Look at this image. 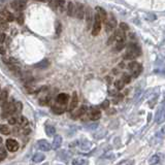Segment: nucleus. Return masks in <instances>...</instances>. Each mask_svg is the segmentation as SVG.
<instances>
[{"instance_id":"f257e3e1","label":"nucleus","mask_w":165,"mask_h":165,"mask_svg":"<svg viewBox=\"0 0 165 165\" xmlns=\"http://www.w3.org/2000/svg\"><path fill=\"white\" fill-rule=\"evenodd\" d=\"M140 48L136 44H130L127 48L126 53L124 54L123 58L125 60H131V59H135L136 57H138L140 55Z\"/></svg>"},{"instance_id":"f03ea898","label":"nucleus","mask_w":165,"mask_h":165,"mask_svg":"<svg viewBox=\"0 0 165 165\" xmlns=\"http://www.w3.org/2000/svg\"><path fill=\"white\" fill-rule=\"evenodd\" d=\"M101 23H103V22H102L100 15L96 12V15H94V23H93V26H92V35L96 36L99 34L100 29H101Z\"/></svg>"},{"instance_id":"7ed1b4c3","label":"nucleus","mask_w":165,"mask_h":165,"mask_svg":"<svg viewBox=\"0 0 165 165\" xmlns=\"http://www.w3.org/2000/svg\"><path fill=\"white\" fill-rule=\"evenodd\" d=\"M128 68H129V70L131 71L133 77H137L138 75L140 74L141 70H143L141 65L139 63H137V62H131V63H129Z\"/></svg>"},{"instance_id":"20e7f679","label":"nucleus","mask_w":165,"mask_h":165,"mask_svg":"<svg viewBox=\"0 0 165 165\" xmlns=\"http://www.w3.org/2000/svg\"><path fill=\"white\" fill-rule=\"evenodd\" d=\"M104 24H105V31L107 33L112 32V30L116 28L117 26V20L114 18V15H109V18L107 19L105 22H104Z\"/></svg>"},{"instance_id":"39448f33","label":"nucleus","mask_w":165,"mask_h":165,"mask_svg":"<svg viewBox=\"0 0 165 165\" xmlns=\"http://www.w3.org/2000/svg\"><path fill=\"white\" fill-rule=\"evenodd\" d=\"M5 146H6L7 150H9V152H12V153L17 152L18 150H19V143H17V140L12 139V138H9V139L6 140V143H5Z\"/></svg>"},{"instance_id":"423d86ee","label":"nucleus","mask_w":165,"mask_h":165,"mask_svg":"<svg viewBox=\"0 0 165 165\" xmlns=\"http://www.w3.org/2000/svg\"><path fill=\"white\" fill-rule=\"evenodd\" d=\"M12 7L17 12H22L23 9H25L26 7V1L24 0H15L12 2Z\"/></svg>"},{"instance_id":"0eeeda50","label":"nucleus","mask_w":165,"mask_h":165,"mask_svg":"<svg viewBox=\"0 0 165 165\" xmlns=\"http://www.w3.org/2000/svg\"><path fill=\"white\" fill-rule=\"evenodd\" d=\"M164 121H165V108L164 106L162 105L160 106V108L158 109V112H157L156 114V122L161 124V123H163Z\"/></svg>"},{"instance_id":"6e6552de","label":"nucleus","mask_w":165,"mask_h":165,"mask_svg":"<svg viewBox=\"0 0 165 165\" xmlns=\"http://www.w3.org/2000/svg\"><path fill=\"white\" fill-rule=\"evenodd\" d=\"M75 15H77V19L80 20H82L86 15L85 9H84V5L82 3H77V5H75Z\"/></svg>"},{"instance_id":"1a4fd4ad","label":"nucleus","mask_w":165,"mask_h":165,"mask_svg":"<svg viewBox=\"0 0 165 165\" xmlns=\"http://www.w3.org/2000/svg\"><path fill=\"white\" fill-rule=\"evenodd\" d=\"M37 148L39 149V150H41L43 152H48L52 149V146H50V143L46 140L41 139L37 143Z\"/></svg>"},{"instance_id":"9d476101","label":"nucleus","mask_w":165,"mask_h":165,"mask_svg":"<svg viewBox=\"0 0 165 165\" xmlns=\"http://www.w3.org/2000/svg\"><path fill=\"white\" fill-rule=\"evenodd\" d=\"M52 111L57 115L63 114V112L66 111V106H65V104H60V103L55 104V105L52 106Z\"/></svg>"},{"instance_id":"9b49d317","label":"nucleus","mask_w":165,"mask_h":165,"mask_svg":"<svg viewBox=\"0 0 165 165\" xmlns=\"http://www.w3.org/2000/svg\"><path fill=\"white\" fill-rule=\"evenodd\" d=\"M1 19L7 21V22H12V21L15 20V17L10 12L4 9V10H2V12H1Z\"/></svg>"},{"instance_id":"f8f14e48","label":"nucleus","mask_w":165,"mask_h":165,"mask_svg":"<svg viewBox=\"0 0 165 165\" xmlns=\"http://www.w3.org/2000/svg\"><path fill=\"white\" fill-rule=\"evenodd\" d=\"M77 102H78L77 95V93L74 92V93L72 94V98H71V100H70V103H69V105H68L67 111H73V109L77 107Z\"/></svg>"},{"instance_id":"ddd939ff","label":"nucleus","mask_w":165,"mask_h":165,"mask_svg":"<svg viewBox=\"0 0 165 165\" xmlns=\"http://www.w3.org/2000/svg\"><path fill=\"white\" fill-rule=\"evenodd\" d=\"M57 103H60V104H66L68 101H69V96L68 94H65V93H61L57 96Z\"/></svg>"},{"instance_id":"4468645a","label":"nucleus","mask_w":165,"mask_h":165,"mask_svg":"<svg viewBox=\"0 0 165 165\" xmlns=\"http://www.w3.org/2000/svg\"><path fill=\"white\" fill-rule=\"evenodd\" d=\"M87 109H88V107L86 106V105H82L81 107H78V109L77 112H74L73 114L71 115L72 118H74V119H77V117H81V116H84V115L87 112Z\"/></svg>"},{"instance_id":"2eb2a0df","label":"nucleus","mask_w":165,"mask_h":165,"mask_svg":"<svg viewBox=\"0 0 165 165\" xmlns=\"http://www.w3.org/2000/svg\"><path fill=\"white\" fill-rule=\"evenodd\" d=\"M61 145H62V137L60 135H56L54 137L53 143H52V148L54 150H58V149H60Z\"/></svg>"},{"instance_id":"dca6fc26","label":"nucleus","mask_w":165,"mask_h":165,"mask_svg":"<svg viewBox=\"0 0 165 165\" xmlns=\"http://www.w3.org/2000/svg\"><path fill=\"white\" fill-rule=\"evenodd\" d=\"M92 12H91V9L90 7H87V9H86V21H87V28L88 29H90L91 27V23H92Z\"/></svg>"},{"instance_id":"f3484780","label":"nucleus","mask_w":165,"mask_h":165,"mask_svg":"<svg viewBox=\"0 0 165 165\" xmlns=\"http://www.w3.org/2000/svg\"><path fill=\"white\" fill-rule=\"evenodd\" d=\"M100 117H101V114L98 109H92V111L90 112V114H89V119L92 120V121H96V120L100 119Z\"/></svg>"},{"instance_id":"a211bd4d","label":"nucleus","mask_w":165,"mask_h":165,"mask_svg":"<svg viewBox=\"0 0 165 165\" xmlns=\"http://www.w3.org/2000/svg\"><path fill=\"white\" fill-rule=\"evenodd\" d=\"M9 70L14 73V75L15 77H20L21 75V69L19 66H17V64H9Z\"/></svg>"},{"instance_id":"6ab92c4d","label":"nucleus","mask_w":165,"mask_h":165,"mask_svg":"<svg viewBox=\"0 0 165 165\" xmlns=\"http://www.w3.org/2000/svg\"><path fill=\"white\" fill-rule=\"evenodd\" d=\"M96 12H97V14L100 15V18H101V20H102V22H103V23L107 20L106 12L103 9H102V7H99V6L96 7Z\"/></svg>"},{"instance_id":"aec40b11","label":"nucleus","mask_w":165,"mask_h":165,"mask_svg":"<svg viewBox=\"0 0 165 165\" xmlns=\"http://www.w3.org/2000/svg\"><path fill=\"white\" fill-rule=\"evenodd\" d=\"M67 15H69V17H72V15H74L75 14V5L72 3V2H68L67 4Z\"/></svg>"},{"instance_id":"412c9836","label":"nucleus","mask_w":165,"mask_h":165,"mask_svg":"<svg viewBox=\"0 0 165 165\" xmlns=\"http://www.w3.org/2000/svg\"><path fill=\"white\" fill-rule=\"evenodd\" d=\"M80 146H81V149H82L83 151H89V150H91V143H89V141L87 140H81L80 143Z\"/></svg>"},{"instance_id":"4be33fe9","label":"nucleus","mask_w":165,"mask_h":165,"mask_svg":"<svg viewBox=\"0 0 165 165\" xmlns=\"http://www.w3.org/2000/svg\"><path fill=\"white\" fill-rule=\"evenodd\" d=\"M44 158H46V156H44L43 153H36L34 154V156L32 157V160L33 162H35V163H39V162L43 161Z\"/></svg>"},{"instance_id":"5701e85b","label":"nucleus","mask_w":165,"mask_h":165,"mask_svg":"<svg viewBox=\"0 0 165 165\" xmlns=\"http://www.w3.org/2000/svg\"><path fill=\"white\" fill-rule=\"evenodd\" d=\"M18 124H20L21 126H23V127H26L28 124H29V122H28L27 118H25L23 116H18Z\"/></svg>"},{"instance_id":"b1692460","label":"nucleus","mask_w":165,"mask_h":165,"mask_svg":"<svg viewBox=\"0 0 165 165\" xmlns=\"http://www.w3.org/2000/svg\"><path fill=\"white\" fill-rule=\"evenodd\" d=\"M50 65V62L48 61L46 59H43V61H40L39 63L35 64V67L36 68H41V69H43V68H46Z\"/></svg>"},{"instance_id":"393cba45","label":"nucleus","mask_w":165,"mask_h":165,"mask_svg":"<svg viewBox=\"0 0 165 165\" xmlns=\"http://www.w3.org/2000/svg\"><path fill=\"white\" fill-rule=\"evenodd\" d=\"M23 109V105L21 102H15V114L14 115H19Z\"/></svg>"},{"instance_id":"a878e982","label":"nucleus","mask_w":165,"mask_h":165,"mask_svg":"<svg viewBox=\"0 0 165 165\" xmlns=\"http://www.w3.org/2000/svg\"><path fill=\"white\" fill-rule=\"evenodd\" d=\"M0 132H1L3 135H7L10 133V129L9 128V126H6V125H1V127H0Z\"/></svg>"},{"instance_id":"bb28decb","label":"nucleus","mask_w":165,"mask_h":165,"mask_svg":"<svg viewBox=\"0 0 165 165\" xmlns=\"http://www.w3.org/2000/svg\"><path fill=\"white\" fill-rule=\"evenodd\" d=\"M46 134H48L49 136H52V135H54L55 134V132H56V129L53 127V126H46Z\"/></svg>"},{"instance_id":"cd10ccee","label":"nucleus","mask_w":165,"mask_h":165,"mask_svg":"<svg viewBox=\"0 0 165 165\" xmlns=\"http://www.w3.org/2000/svg\"><path fill=\"white\" fill-rule=\"evenodd\" d=\"M72 164H80V165H83V164H88V161L86 159H83V158H77V159H74L72 161Z\"/></svg>"},{"instance_id":"c85d7f7f","label":"nucleus","mask_w":165,"mask_h":165,"mask_svg":"<svg viewBox=\"0 0 165 165\" xmlns=\"http://www.w3.org/2000/svg\"><path fill=\"white\" fill-rule=\"evenodd\" d=\"M6 158V151L3 146H0V162L3 161Z\"/></svg>"},{"instance_id":"c756f323","label":"nucleus","mask_w":165,"mask_h":165,"mask_svg":"<svg viewBox=\"0 0 165 165\" xmlns=\"http://www.w3.org/2000/svg\"><path fill=\"white\" fill-rule=\"evenodd\" d=\"M7 98H9V92H7L6 89H4V90H2V92H1V102L2 103H4Z\"/></svg>"},{"instance_id":"7c9ffc66","label":"nucleus","mask_w":165,"mask_h":165,"mask_svg":"<svg viewBox=\"0 0 165 165\" xmlns=\"http://www.w3.org/2000/svg\"><path fill=\"white\" fill-rule=\"evenodd\" d=\"M124 85H125V83L123 82L122 80H119L115 83V87H116L117 89H119V90H122V89L124 88Z\"/></svg>"},{"instance_id":"2f4dec72","label":"nucleus","mask_w":165,"mask_h":165,"mask_svg":"<svg viewBox=\"0 0 165 165\" xmlns=\"http://www.w3.org/2000/svg\"><path fill=\"white\" fill-rule=\"evenodd\" d=\"M122 81L124 82L125 84H129L130 81H131V77H130L128 73H124V74L122 75Z\"/></svg>"},{"instance_id":"473e14b6","label":"nucleus","mask_w":165,"mask_h":165,"mask_svg":"<svg viewBox=\"0 0 165 165\" xmlns=\"http://www.w3.org/2000/svg\"><path fill=\"white\" fill-rule=\"evenodd\" d=\"M50 101H51V99H50V97L48 96V97L41 98L40 100H39V103H40L41 105H46V104H49V103H50Z\"/></svg>"},{"instance_id":"72a5a7b5","label":"nucleus","mask_w":165,"mask_h":165,"mask_svg":"<svg viewBox=\"0 0 165 165\" xmlns=\"http://www.w3.org/2000/svg\"><path fill=\"white\" fill-rule=\"evenodd\" d=\"M18 123V116H15V117H10L9 118V124H12V125H15Z\"/></svg>"},{"instance_id":"f704fd0d","label":"nucleus","mask_w":165,"mask_h":165,"mask_svg":"<svg viewBox=\"0 0 165 165\" xmlns=\"http://www.w3.org/2000/svg\"><path fill=\"white\" fill-rule=\"evenodd\" d=\"M6 28H9V22L3 20V19H1V29H2V31H4Z\"/></svg>"},{"instance_id":"c9c22d12","label":"nucleus","mask_w":165,"mask_h":165,"mask_svg":"<svg viewBox=\"0 0 165 165\" xmlns=\"http://www.w3.org/2000/svg\"><path fill=\"white\" fill-rule=\"evenodd\" d=\"M158 162H159V156L158 155L152 156V158L150 159V163L155 164V163H158Z\"/></svg>"},{"instance_id":"e433bc0d","label":"nucleus","mask_w":165,"mask_h":165,"mask_svg":"<svg viewBox=\"0 0 165 165\" xmlns=\"http://www.w3.org/2000/svg\"><path fill=\"white\" fill-rule=\"evenodd\" d=\"M61 29H62V26H61V23L60 22H57L56 23V34L57 35H60V33H61Z\"/></svg>"},{"instance_id":"4c0bfd02","label":"nucleus","mask_w":165,"mask_h":165,"mask_svg":"<svg viewBox=\"0 0 165 165\" xmlns=\"http://www.w3.org/2000/svg\"><path fill=\"white\" fill-rule=\"evenodd\" d=\"M15 19H17V22L19 23V24H23V22H24V17H23L22 14H19L15 17Z\"/></svg>"},{"instance_id":"58836bf2","label":"nucleus","mask_w":165,"mask_h":165,"mask_svg":"<svg viewBox=\"0 0 165 165\" xmlns=\"http://www.w3.org/2000/svg\"><path fill=\"white\" fill-rule=\"evenodd\" d=\"M49 4L51 5L53 9L58 7V3H57V0H49Z\"/></svg>"},{"instance_id":"ea45409f","label":"nucleus","mask_w":165,"mask_h":165,"mask_svg":"<svg viewBox=\"0 0 165 165\" xmlns=\"http://www.w3.org/2000/svg\"><path fill=\"white\" fill-rule=\"evenodd\" d=\"M108 105H109V101H108V100H105V101L102 102L101 107H102V108H103V109H106L107 107H108Z\"/></svg>"},{"instance_id":"a19ab883","label":"nucleus","mask_w":165,"mask_h":165,"mask_svg":"<svg viewBox=\"0 0 165 165\" xmlns=\"http://www.w3.org/2000/svg\"><path fill=\"white\" fill-rule=\"evenodd\" d=\"M120 28H121L122 30H124V31H127L128 29H129L128 25H127V24H125V23H121V24H120Z\"/></svg>"},{"instance_id":"79ce46f5","label":"nucleus","mask_w":165,"mask_h":165,"mask_svg":"<svg viewBox=\"0 0 165 165\" xmlns=\"http://www.w3.org/2000/svg\"><path fill=\"white\" fill-rule=\"evenodd\" d=\"M57 3H58V7H62L65 3L64 0H57Z\"/></svg>"},{"instance_id":"37998d69","label":"nucleus","mask_w":165,"mask_h":165,"mask_svg":"<svg viewBox=\"0 0 165 165\" xmlns=\"http://www.w3.org/2000/svg\"><path fill=\"white\" fill-rule=\"evenodd\" d=\"M5 40V34L4 33H1V43H3Z\"/></svg>"},{"instance_id":"c03bdc74","label":"nucleus","mask_w":165,"mask_h":165,"mask_svg":"<svg viewBox=\"0 0 165 165\" xmlns=\"http://www.w3.org/2000/svg\"><path fill=\"white\" fill-rule=\"evenodd\" d=\"M34 1H38V2H43V1H46V0H34Z\"/></svg>"}]
</instances>
